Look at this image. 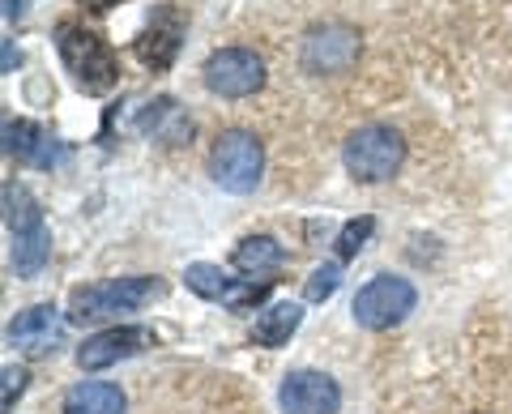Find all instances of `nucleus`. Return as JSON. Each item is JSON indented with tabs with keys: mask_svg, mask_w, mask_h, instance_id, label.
Listing matches in <instances>:
<instances>
[{
	"mask_svg": "<svg viewBox=\"0 0 512 414\" xmlns=\"http://www.w3.org/2000/svg\"><path fill=\"white\" fill-rule=\"evenodd\" d=\"M56 52L64 60V69L73 73V82L82 94H107V90H116L120 82V60L116 52L94 35V30L86 26H77V22H64L56 30Z\"/></svg>",
	"mask_w": 512,
	"mask_h": 414,
	"instance_id": "1",
	"label": "nucleus"
},
{
	"mask_svg": "<svg viewBox=\"0 0 512 414\" xmlns=\"http://www.w3.org/2000/svg\"><path fill=\"white\" fill-rule=\"evenodd\" d=\"M299 321H303V308H299V304H269L261 316H256L252 342H256V346L278 350V346L291 342V333L299 329Z\"/></svg>",
	"mask_w": 512,
	"mask_h": 414,
	"instance_id": "17",
	"label": "nucleus"
},
{
	"mask_svg": "<svg viewBox=\"0 0 512 414\" xmlns=\"http://www.w3.org/2000/svg\"><path fill=\"white\" fill-rule=\"evenodd\" d=\"M141 133H154L163 141H184V137H192V120L184 116L175 99H154L146 107V116H141Z\"/></svg>",
	"mask_w": 512,
	"mask_h": 414,
	"instance_id": "18",
	"label": "nucleus"
},
{
	"mask_svg": "<svg viewBox=\"0 0 512 414\" xmlns=\"http://www.w3.org/2000/svg\"><path fill=\"white\" fill-rule=\"evenodd\" d=\"M338 282H342L338 265H320L316 274L308 278V286H303V299H308V304H320V299H329L333 291H338Z\"/></svg>",
	"mask_w": 512,
	"mask_h": 414,
	"instance_id": "20",
	"label": "nucleus"
},
{
	"mask_svg": "<svg viewBox=\"0 0 512 414\" xmlns=\"http://www.w3.org/2000/svg\"><path fill=\"white\" fill-rule=\"evenodd\" d=\"M184 282L192 295L210 299V304H222L231 312H248V308H261L269 299V282H256V278H231L222 274L218 265H205V261H192L184 269Z\"/></svg>",
	"mask_w": 512,
	"mask_h": 414,
	"instance_id": "7",
	"label": "nucleus"
},
{
	"mask_svg": "<svg viewBox=\"0 0 512 414\" xmlns=\"http://www.w3.org/2000/svg\"><path fill=\"white\" fill-rule=\"evenodd\" d=\"M86 9H94V13H103V9H111V5H120V0H82Z\"/></svg>",
	"mask_w": 512,
	"mask_h": 414,
	"instance_id": "22",
	"label": "nucleus"
},
{
	"mask_svg": "<svg viewBox=\"0 0 512 414\" xmlns=\"http://www.w3.org/2000/svg\"><path fill=\"white\" fill-rule=\"evenodd\" d=\"M205 86L218 99H248V94L265 86V65L248 47H222V52L205 60Z\"/></svg>",
	"mask_w": 512,
	"mask_h": 414,
	"instance_id": "8",
	"label": "nucleus"
},
{
	"mask_svg": "<svg viewBox=\"0 0 512 414\" xmlns=\"http://www.w3.org/2000/svg\"><path fill=\"white\" fill-rule=\"evenodd\" d=\"M5 222L13 235V269L22 278L43 274L47 257H52V231H47L39 201L22 184H5Z\"/></svg>",
	"mask_w": 512,
	"mask_h": 414,
	"instance_id": "2",
	"label": "nucleus"
},
{
	"mask_svg": "<svg viewBox=\"0 0 512 414\" xmlns=\"http://www.w3.org/2000/svg\"><path fill=\"white\" fill-rule=\"evenodd\" d=\"M359 60V30H350L342 22L316 26L303 39V69L308 73H346Z\"/></svg>",
	"mask_w": 512,
	"mask_h": 414,
	"instance_id": "9",
	"label": "nucleus"
},
{
	"mask_svg": "<svg viewBox=\"0 0 512 414\" xmlns=\"http://www.w3.org/2000/svg\"><path fill=\"white\" fill-rule=\"evenodd\" d=\"M235 269L239 274H252V278H265V274H274V269H282L286 261V252L282 244L274 240V235H248V240H239L235 244ZM269 282V278H265Z\"/></svg>",
	"mask_w": 512,
	"mask_h": 414,
	"instance_id": "16",
	"label": "nucleus"
},
{
	"mask_svg": "<svg viewBox=\"0 0 512 414\" xmlns=\"http://www.w3.org/2000/svg\"><path fill=\"white\" fill-rule=\"evenodd\" d=\"M146 346H150V329L116 325V329H103V333H94V338H86L82 350H77V363H82L86 372H103L120 359H133L137 350H146Z\"/></svg>",
	"mask_w": 512,
	"mask_h": 414,
	"instance_id": "11",
	"label": "nucleus"
},
{
	"mask_svg": "<svg viewBox=\"0 0 512 414\" xmlns=\"http://www.w3.org/2000/svg\"><path fill=\"white\" fill-rule=\"evenodd\" d=\"M22 5H26V0H5V18H18Z\"/></svg>",
	"mask_w": 512,
	"mask_h": 414,
	"instance_id": "23",
	"label": "nucleus"
},
{
	"mask_svg": "<svg viewBox=\"0 0 512 414\" xmlns=\"http://www.w3.org/2000/svg\"><path fill=\"white\" fill-rule=\"evenodd\" d=\"M163 295V282L158 278H111V282H99V286H82L73 291V304H69V316L73 321H111L120 312H137L146 308L150 299Z\"/></svg>",
	"mask_w": 512,
	"mask_h": 414,
	"instance_id": "3",
	"label": "nucleus"
},
{
	"mask_svg": "<svg viewBox=\"0 0 512 414\" xmlns=\"http://www.w3.org/2000/svg\"><path fill=\"white\" fill-rule=\"evenodd\" d=\"M261 171H265V150L252 133L231 129L214 141L210 175H214L218 188H227L235 197H248V193H256V184H261Z\"/></svg>",
	"mask_w": 512,
	"mask_h": 414,
	"instance_id": "5",
	"label": "nucleus"
},
{
	"mask_svg": "<svg viewBox=\"0 0 512 414\" xmlns=\"http://www.w3.org/2000/svg\"><path fill=\"white\" fill-rule=\"evenodd\" d=\"M414 304H419V295H414V286L406 278H397V274H380L363 286V291L355 295V321L363 329H393V325H402L406 316L414 312Z\"/></svg>",
	"mask_w": 512,
	"mask_h": 414,
	"instance_id": "6",
	"label": "nucleus"
},
{
	"mask_svg": "<svg viewBox=\"0 0 512 414\" xmlns=\"http://www.w3.org/2000/svg\"><path fill=\"white\" fill-rule=\"evenodd\" d=\"M402 158H406V141L397 129H389V124H363L342 146V163L359 184L389 180V175L402 167Z\"/></svg>",
	"mask_w": 512,
	"mask_h": 414,
	"instance_id": "4",
	"label": "nucleus"
},
{
	"mask_svg": "<svg viewBox=\"0 0 512 414\" xmlns=\"http://www.w3.org/2000/svg\"><path fill=\"white\" fill-rule=\"evenodd\" d=\"M372 231H376V218H367V214H363V218H350L346 227L338 231V257H342V261L359 257V248L372 240Z\"/></svg>",
	"mask_w": 512,
	"mask_h": 414,
	"instance_id": "19",
	"label": "nucleus"
},
{
	"mask_svg": "<svg viewBox=\"0 0 512 414\" xmlns=\"http://www.w3.org/2000/svg\"><path fill=\"white\" fill-rule=\"evenodd\" d=\"M5 154L22 158V163H30V167H52L56 163L52 137H47L39 124H30V120H9L5 124Z\"/></svg>",
	"mask_w": 512,
	"mask_h": 414,
	"instance_id": "14",
	"label": "nucleus"
},
{
	"mask_svg": "<svg viewBox=\"0 0 512 414\" xmlns=\"http://www.w3.org/2000/svg\"><path fill=\"white\" fill-rule=\"evenodd\" d=\"M278 402L286 414H338L342 406V389L338 380L325 372H291L278 389Z\"/></svg>",
	"mask_w": 512,
	"mask_h": 414,
	"instance_id": "10",
	"label": "nucleus"
},
{
	"mask_svg": "<svg viewBox=\"0 0 512 414\" xmlns=\"http://www.w3.org/2000/svg\"><path fill=\"white\" fill-rule=\"evenodd\" d=\"M128 397L111 380H82L64 393V414H124Z\"/></svg>",
	"mask_w": 512,
	"mask_h": 414,
	"instance_id": "13",
	"label": "nucleus"
},
{
	"mask_svg": "<svg viewBox=\"0 0 512 414\" xmlns=\"http://www.w3.org/2000/svg\"><path fill=\"white\" fill-rule=\"evenodd\" d=\"M22 389H26V368H5V410H13V402L22 397Z\"/></svg>",
	"mask_w": 512,
	"mask_h": 414,
	"instance_id": "21",
	"label": "nucleus"
},
{
	"mask_svg": "<svg viewBox=\"0 0 512 414\" xmlns=\"http://www.w3.org/2000/svg\"><path fill=\"white\" fill-rule=\"evenodd\" d=\"M56 333H60V312L52 304H39L9 325V342L22 350H47L56 342Z\"/></svg>",
	"mask_w": 512,
	"mask_h": 414,
	"instance_id": "15",
	"label": "nucleus"
},
{
	"mask_svg": "<svg viewBox=\"0 0 512 414\" xmlns=\"http://www.w3.org/2000/svg\"><path fill=\"white\" fill-rule=\"evenodd\" d=\"M180 43H184V18H180L175 9H163V13H158V18L137 35L133 52H137V60H141L146 69L163 73V69L175 65V56H180Z\"/></svg>",
	"mask_w": 512,
	"mask_h": 414,
	"instance_id": "12",
	"label": "nucleus"
}]
</instances>
